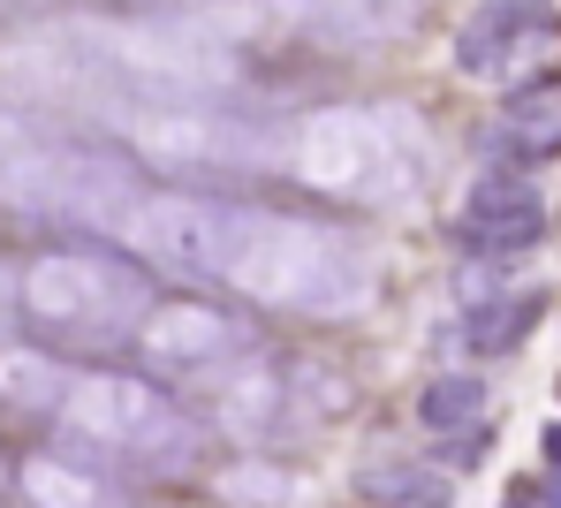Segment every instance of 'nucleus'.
Returning <instances> with one entry per match:
<instances>
[{
    "label": "nucleus",
    "mask_w": 561,
    "mask_h": 508,
    "mask_svg": "<svg viewBox=\"0 0 561 508\" xmlns=\"http://www.w3.org/2000/svg\"><path fill=\"white\" fill-rule=\"evenodd\" d=\"M220 289L251 297L274 311H304V319H350L373 304L379 266L373 251L327 220L304 212H266V205H236V235L220 258Z\"/></svg>",
    "instance_id": "nucleus-1"
},
{
    "label": "nucleus",
    "mask_w": 561,
    "mask_h": 508,
    "mask_svg": "<svg viewBox=\"0 0 561 508\" xmlns=\"http://www.w3.org/2000/svg\"><path fill=\"white\" fill-rule=\"evenodd\" d=\"M152 311H160V297L129 251L54 243L23 266V326L38 334V349H69V357L137 349Z\"/></svg>",
    "instance_id": "nucleus-2"
},
{
    "label": "nucleus",
    "mask_w": 561,
    "mask_h": 508,
    "mask_svg": "<svg viewBox=\"0 0 561 508\" xmlns=\"http://www.w3.org/2000/svg\"><path fill=\"white\" fill-rule=\"evenodd\" d=\"M54 425H61V440L77 455L145 471V478H175V471H190V455H197V425L183 417V403L152 372H122V365L77 372Z\"/></svg>",
    "instance_id": "nucleus-3"
},
{
    "label": "nucleus",
    "mask_w": 561,
    "mask_h": 508,
    "mask_svg": "<svg viewBox=\"0 0 561 508\" xmlns=\"http://www.w3.org/2000/svg\"><path fill=\"white\" fill-rule=\"evenodd\" d=\"M296 175L350 205H402L417 190V137L387 106H334L304 129Z\"/></svg>",
    "instance_id": "nucleus-4"
},
{
    "label": "nucleus",
    "mask_w": 561,
    "mask_h": 508,
    "mask_svg": "<svg viewBox=\"0 0 561 508\" xmlns=\"http://www.w3.org/2000/svg\"><path fill=\"white\" fill-rule=\"evenodd\" d=\"M137 357L152 380H228L251 365V326L205 297H160L137 334Z\"/></svg>",
    "instance_id": "nucleus-5"
},
{
    "label": "nucleus",
    "mask_w": 561,
    "mask_h": 508,
    "mask_svg": "<svg viewBox=\"0 0 561 508\" xmlns=\"http://www.w3.org/2000/svg\"><path fill=\"white\" fill-rule=\"evenodd\" d=\"M561 38L554 0H485L456 31V69L470 84H516L524 69H539Z\"/></svg>",
    "instance_id": "nucleus-6"
},
{
    "label": "nucleus",
    "mask_w": 561,
    "mask_h": 508,
    "mask_svg": "<svg viewBox=\"0 0 561 508\" xmlns=\"http://www.w3.org/2000/svg\"><path fill=\"white\" fill-rule=\"evenodd\" d=\"M493 145L516 160H554L561 152V77H531L516 84L501 114H493Z\"/></svg>",
    "instance_id": "nucleus-7"
},
{
    "label": "nucleus",
    "mask_w": 561,
    "mask_h": 508,
    "mask_svg": "<svg viewBox=\"0 0 561 508\" xmlns=\"http://www.w3.org/2000/svg\"><path fill=\"white\" fill-rule=\"evenodd\" d=\"M69 380H77V372H69L54 349L8 342V349H0V417H61Z\"/></svg>",
    "instance_id": "nucleus-8"
},
{
    "label": "nucleus",
    "mask_w": 561,
    "mask_h": 508,
    "mask_svg": "<svg viewBox=\"0 0 561 508\" xmlns=\"http://www.w3.org/2000/svg\"><path fill=\"white\" fill-rule=\"evenodd\" d=\"M417 425H425L433 440H470V432L485 425V380H478V372H440V380H425Z\"/></svg>",
    "instance_id": "nucleus-9"
},
{
    "label": "nucleus",
    "mask_w": 561,
    "mask_h": 508,
    "mask_svg": "<svg viewBox=\"0 0 561 508\" xmlns=\"http://www.w3.org/2000/svg\"><path fill=\"white\" fill-rule=\"evenodd\" d=\"M23 501L31 508H114L106 478L92 463H61V455H31L23 463Z\"/></svg>",
    "instance_id": "nucleus-10"
},
{
    "label": "nucleus",
    "mask_w": 561,
    "mask_h": 508,
    "mask_svg": "<svg viewBox=\"0 0 561 508\" xmlns=\"http://www.w3.org/2000/svg\"><path fill=\"white\" fill-rule=\"evenodd\" d=\"M508 212H547V198L531 190V175L485 168V175L470 183V198H463V220H508Z\"/></svg>",
    "instance_id": "nucleus-11"
},
{
    "label": "nucleus",
    "mask_w": 561,
    "mask_h": 508,
    "mask_svg": "<svg viewBox=\"0 0 561 508\" xmlns=\"http://www.w3.org/2000/svg\"><path fill=\"white\" fill-rule=\"evenodd\" d=\"M539 311H547V297H539V289H516V297H508L501 311L485 304L478 319H470V342H478L485 357H508V349H516V342L539 326Z\"/></svg>",
    "instance_id": "nucleus-12"
},
{
    "label": "nucleus",
    "mask_w": 561,
    "mask_h": 508,
    "mask_svg": "<svg viewBox=\"0 0 561 508\" xmlns=\"http://www.w3.org/2000/svg\"><path fill=\"white\" fill-rule=\"evenodd\" d=\"M365 501H394V508H440L448 501V486H440V471H417V463H365Z\"/></svg>",
    "instance_id": "nucleus-13"
},
{
    "label": "nucleus",
    "mask_w": 561,
    "mask_h": 508,
    "mask_svg": "<svg viewBox=\"0 0 561 508\" xmlns=\"http://www.w3.org/2000/svg\"><path fill=\"white\" fill-rule=\"evenodd\" d=\"M23 326V274H8L0 266V349H8V334Z\"/></svg>",
    "instance_id": "nucleus-14"
},
{
    "label": "nucleus",
    "mask_w": 561,
    "mask_h": 508,
    "mask_svg": "<svg viewBox=\"0 0 561 508\" xmlns=\"http://www.w3.org/2000/svg\"><path fill=\"white\" fill-rule=\"evenodd\" d=\"M547 463H561V425H547Z\"/></svg>",
    "instance_id": "nucleus-15"
},
{
    "label": "nucleus",
    "mask_w": 561,
    "mask_h": 508,
    "mask_svg": "<svg viewBox=\"0 0 561 508\" xmlns=\"http://www.w3.org/2000/svg\"><path fill=\"white\" fill-rule=\"evenodd\" d=\"M547 501H554V508H561V486H547Z\"/></svg>",
    "instance_id": "nucleus-16"
}]
</instances>
